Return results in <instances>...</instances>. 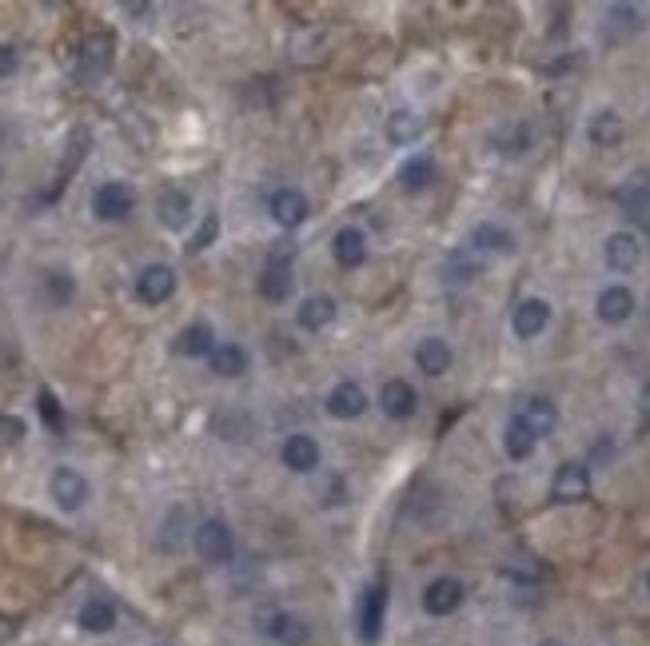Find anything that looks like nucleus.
Here are the masks:
<instances>
[{
  "label": "nucleus",
  "instance_id": "25",
  "mask_svg": "<svg viewBox=\"0 0 650 646\" xmlns=\"http://www.w3.org/2000/svg\"><path fill=\"white\" fill-rule=\"evenodd\" d=\"M208 363H212V371H216V375L236 379V375H244V371H248V351H244L240 343H216V347H212V355H208Z\"/></svg>",
  "mask_w": 650,
  "mask_h": 646
},
{
  "label": "nucleus",
  "instance_id": "8",
  "mask_svg": "<svg viewBox=\"0 0 650 646\" xmlns=\"http://www.w3.org/2000/svg\"><path fill=\"white\" fill-rule=\"evenodd\" d=\"M587 495H591V471H587V463H563L555 471L551 499L555 503H583Z\"/></svg>",
  "mask_w": 650,
  "mask_h": 646
},
{
  "label": "nucleus",
  "instance_id": "9",
  "mask_svg": "<svg viewBox=\"0 0 650 646\" xmlns=\"http://www.w3.org/2000/svg\"><path fill=\"white\" fill-rule=\"evenodd\" d=\"M383 619H387V583H371L363 595V611H359V635L363 643H379L383 639Z\"/></svg>",
  "mask_w": 650,
  "mask_h": 646
},
{
  "label": "nucleus",
  "instance_id": "5",
  "mask_svg": "<svg viewBox=\"0 0 650 646\" xmlns=\"http://www.w3.org/2000/svg\"><path fill=\"white\" fill-rule=\"evenodd\" d=\"M176 296V272L168 264H148L140 276H136V300L156 308V304H168Z\"/></svg>",
  "mask_w": 650,
  "mask_h": 646
},
{
  "label": "nucleus",
  "instance_id": "23",
  "mask_svg": "<svg viewBox=\"0 0 650 646\" xmlns=\"http://www.w3.org/2000/svg\"><path fill=\"white\" fill-rule=\"evenodd\" d=\"M635 316V296L627 292V288H607L603 296H599V320L611 323V327H619V323H627Z\"/></svg>",
  "mask_w": 650,
  "mask_h": 646
},
{
  "label": "nucleus",
  "instance_id": "19",
  "mask_svg": "<svg viewBox=\"0 0 650 646\" xmlns=\"http://www.w3.org/2000/svg\"><path fill=\"white\" fill-rule=\"evenodd\" d=\"M451 347H447V339H439V335H427L419 347H415V363H419V371L423 375H447L451 371Z\"/></svg>",
  "mask_w": 650,
  "mask_h": 646
},
{
  "label": "nucleus",
  "instance_id": "30",
  "mask_svg": "<svg viewBox=\"0 0 650 646\" xmlns=\"http://www.w3.org/2000/svg\"><path fill=\"white\" fill-rule=\"evenodd\" d=\"M535 443H539V439L531 435V427L515 415V419L507 423V431H503V447H507V455H511V459H531Z\"/></svg>",
  "mask_w": 650,
  "mask_h": 646
},
{
  "label": "nucleus",
  "instance_id": "20",
  "mask_svg": "<svg viewBox=\"0 0 650 646\" xmlns=\"http://www.w3.org/2000/svg\"><path fill=\"white\" fill-rule=\"evenodd\" d=\"M519 419L531 427V435H535V439H539V435H551V431L559 427V411H555V403H551L547 395L527 399V403H523V411H519Z\"/></svg>",
  "mask_w": 650,
  "mask_h": 646
},
{
  "label": "nucleus",
  "instance_id": "37",
  "mask_svg": "<svg viewBox=\"0 0 650 646\" xmlns=\"http://www.w3.org/2000/svg\"><path fill=\"white\" fill-rule=\"evenodd\" d=\"M16 72V52L8 44H0V76H12Z\"/></svg>",
  "mask_w": 650,
  "mask_h": 646
},
{
  "label": "nucleus",
  "instance_id": "4",
  "mask_svg": "<svg viewBox=\"0 0 650 646\" xmlns=\"http://www.w3.org/2000/svg\"><path fill=\"white\" fill-rule=\"evenodd\" d=\"M132 208H136V196H132V188H128V184H120V180L100 184V188H96V196H92V212H96L100 220H108V224L128 220V216H132Z\"/></svg>",
  "mask_w": 650,
  "mask_h": 646
},
{
  "label": "nucleus",
  "instance_id": "2",
  "mask_svg": "<svg viewBox=\"0 0 650 646\" xmlns=\"http://www.w3.org/2000/svg\"><path fill=\"white\" fill-rule=\"evenodd\" d=\"M292 256H296V248L292 244H284L280 252H272V260L264 264V272H260V296L268 300V304H284L288 296H292Z\"/></svg>",
  "mask_w": 650,
  "mask_h": 646
},
{
  "label": "nucleus",
  "instance_id": "3",
  "mask_svg": "<svg viewBox=\"0 0 650 646\" xmlns=\"http://www.w3.org/2000/svg\"><path fill=\"white\" fill-rule=\"evenodd\" d=\"M256 623H260V631H264L268 639H276V643H284V646H308V639H312V631H308L304 619H296V615H288V611H276V607L260 611Z\"/></svg>",
  "mask_w": 650,
  "mask_h": 646
},
{
  "label": "nucleus",
  "instance_id": "33",
  "mask_svg": "<svg viewBox=\"0 0 650 646\" xmlns=\"http://www.w3.org/2000/svg\"><path fill=\"white\" fill-rule=\"evenodd\" d=\"M619 200L631 208V216H647L650 212V188L647 184H631V188H623Z\"/></svg>",
  "mask_w": 650,
  "mask_h": 646
},
{
  "label": "nucleus",
  "instance_id": "18",
  "mask_svg": "<svg viewBox=\"0 0 650 646\" xmlns=\"http://www.w3.org/2000/svg\"><path fill=\"white\" fill-rule=\"evenodd\" d=\"M363 411H367V395H363L359 383H339V387H331V395H327V415H331V419H359Z\"/></svg>",
  "mask_w": 650,
  "mask_h": 646
},
{
  "label": "nucleus",
  "instance_id": "24",
  "mask_svg": "<svg viewBox=\"0 0 650 646\" xmlns=\"http://www.w3.org/2000/svg\"><path fill=\"white\" fill-rule=\"evenodd\" d=\"M471 252L507 256V252H515V236H511L507 228H499V224H479V228L471 232Z\"/></svg>",
  "mask_w": 650,
  "mask_h": 646
},
{
  "label": "nucleus",
  "instance_id": "40",
  "mask_svg": "<svg viewBox=\"0 0 650 646\" xmlns=\"http://www.w3.org/2000/svg\"><path fill=\"white\" fill-rule=\"evenodd\" d=\"M647 591H650V575H647Z\"/></svg>",
  "mask_w": 650,
  "mask_h": 646
},
{
  "label": "nucleus",
  "instance_id": "12",
  "mask_svg": "<svg viewBox=\"0 0 650 646\" xmlns=\"http://www.w3.org/2000/svg\"><path fill=\"white\" fill-rule=\"evenodd\" d=\"M112 64V36H88L80 44V64H76V76L80 80H96L104 76Z\"/></svg>",
  "mask_w": 650,
  "mask_h": 646
},
{
  "label": "nucleus",
  "instance_id": "14",
  "mask_svg": "<svg viewBox=\"0 0 650 646\" xmlns=\"http://www.w3.org/2000/svg\"><path fill=\"white\" fill-rule=\"evenodd\" d=\"M603 256H607V268H611V272H635L639 260H643V244H639V236H631V232H615V236L607 240Z\"/></svg>",
  "mask_w": 650,
  "mask_h": 646
},
{
  "label": "nucleus",
  "instance_id": "22",
  "mask_svg": "<svg viewBox=\"0 0 650 646\" xmlns=\"http://www.w3.org/2000/svg\"><path fill=\"white\" fill-rule=\"evenodd\" d=\"M212 347H216V331L208 323H192V327H184L176 335V355H188V359H200L204 355L208 359Z\"/></svg>",
  "mask_w": 650,
  "mask_h": 646
},
{
  "label": "nucleus",
  "instance_id": "34",
  "mask_svg": "<svg viewBox=\"0 0 650 646\" xmlns=\"http://www.w3.org/2000/svg\"><path fill=\"white\" fill-rule=\"evenodd\" d=\"M36 407H40V415H44V423H48L52 431H64V411H60V403H56L52 391H40V395H36Z\"/></svg>",
  "mask_w": 650,
  "mask_h": 646
},
{
  "label": "nucleus",
  "instance_id": "36",
  "mask_svg": "<svg viewBox=\"0 0 650 646\" xmlns=\"http://www.w3.org/2000/svg\"><path fill=\"white\" fill-rule=\"evenodd\" d=\"M24 435V423L20 419H0V443H16Z\"/></svg>",
  "mask_w": 650,
  "mask_h": 646
},
{
  "label": "nucleus",
  "instance_id": "27",
  "mask_svg": "<svg viewBox=\"0 0 650 646\" xmlns=\"http://www.w3.org/2000/svg\"><path fill=\"white\" fill-rule=\"evenodd\" d=\"M331 320H335V300L331 296H308L300 304V312H296V323L304 331H324Z\"/></svg>",
  "mask_w": 650,
  "mask_h": 646
},
{
  "label": "nucleus",
  "instance_id": "15",
  "mask_svg": "<svg viewBox=\"0 0 650 646\" xmlns=\"http://www.w3.org/2000/svg\"><path fill=\"white\" fill-rule=\"evenodd\" d=\"M156 216H160V224H164L168 232L188 228V220H192V196L180 192V188L160 192V200H156Z\"/></svg>",
  "mask_w": 650,
  "mask_h": 646
},
{
  "label": "nucleus",
  "instance_id": "10",
  "mask_svg": "<svg viewBox=\"0 0 650 646\" xmlns=\"http://www.w3.org/2000/svg\"><path fill=\"white\" fill-rule=\"evenodd\" d=\"M379 407L387 419H411L419 411V395L407 379H387L383 391H379Z\"/></svg>",
  "mask_w": 650,
  "mask_h": 646
},
{
  "label": "nucleus",
  "instance_id": "7",
  "mask_svg": "<svg viewBox=\"0 0 650 646\" xmlns=\"http://www.w3.org/2000/svg\"><path fill=\"white\" fill-rule=\"evenodd\" d=\"M280 459H284L288 471H296V475H312V471L320 467V443H316V435H308V431L288 435L284 447H280Z\"/></svg>",
  "mask_w": 650,
  "mask_h": 646
},
{
  "label": "nucleus",
  "instance_id": "13",
  "mask_svg": "<svg viewBox=\"0 0 650 646\" xmlns=\"http://www.w3.org/2000/svg\"><path fill=\"white\" fill-rule=\"evenodd\" d=\"M268 208H272V220L280 224V228H300L304 220H308V196L304 192H296V188H280L272 200H268Z\"/></svg>",
  "mask_w": 650,
  "mask_h": 646
},
{
  "label": "nucleus",
  "instance_id": "16",
  "mask_svg": "<svg viewBox=\"0 0 650 646\" xmlns=\"http://www.w3.org/2000/svg\"><path fill=\"white\" fill-rule=\"evenodd\" d=\"M331 256H335V264L339 268H363V260H367V236L359 232V228H339L335 232V240H331Z\"/></svg>",
  "mask_w": 650,
  "mask_h": 646
},
{
  "label": "nucleus",
  "instance_id": "31",
  "mask_svg": "<svg viewBox=\"0 0 650 646\" xmlns=\"http://www.w3.org/2000/svg\"><path fill=\"white\" fill-rule=\"evenodd\" d=\"M479 272H483V260H475V252H471V248H463V252H455V256L447 260V280H455V284L475 280Z\"/></svg>",
  "mask_w": 650,
  "mask_h": 646
},
{
  "label": "nucleus",
  "instance_id": "39",
  "mask_svg": "<svg viewBox=\"0 0 650 646\" xmlns=\"http://www.w3.org/2000/svg\"><path fill=\"white\" fill-rule=\"evenodd\" d=\"M539 646H559V643H539Z\"/></svg>",
  "mask_w": 650,
  "mask_h": 646
},
{
  "label": "nucleus",
  "instance_id": "11",
  "mask_svg": "<svg viewBox=\"0 0 650 646\" xmlns=\"http://www.w3.org/2000/svg\"><path fill=\"white\" fill-rule=\"evenodd\" d=\"M48 491H52V499H56L60 511H76V507H84V499H88V483H84V475L72 471V467H60V471L52 475Z\"/></svg>",
  "mask_w": 650,
  "mask_h": 646
},
{
  "label": "nucleus",
  "instance_id": "1",
  "mask_svg": "<svg viewBox=\"0 0 650 646\" xmlns=\"http://www.w3.org/2000/svg\"><path fill=\"white\" fill-rule=\"evenodd\" d=\"M196 555H200L204 563H212V567L232 563V555H236L232 527H228L224 519H204V523L196 527Z\"/></svg>",
  "mask_w": 650,
  "mask_h": 646
},
{
  "label": "nucleus",
  "instance_id": "21",
  "mask_svg": "<svg viewBox=\"0 0 650 646\" xmlns=\"http://www.w3.org/2000/svg\"><path fill=\"white\" fill-rule=\"evenodd\" d=\"M587 136H591V144H595V148H615V144L623 140V116H619L615 108L595 112V116H591V124H587Z\"/></svg>",
  "mask_w": 650,
  "mask_h": 646
},
{
  "label": "nucleus",
  "instance_id": "26",
  "mask_svg": "<svg viewBox=\"0 0 650 646\" xmlns=\"http://www.w3.org/2000/svg\"><path fill=\"white\" fill-rule=\"evenodd\" d=\"M76 623H80L88 635H104V631H112V627H116V607H112L108 599H92V603H84V607H80Z\"/></svg>",
  "mask_w": 650,
  "mask_h": 646
},
{
  "label": "nucleus",
  "instance_id": "32",
  "mask_svg": "<svg viewBox=\"0 0 650 646\" xmlns=\"http://www.w3.org/2000/svg\"><path fill=\"white\" fill-rule=\"evenodd\" d=\"M44 296L52 300V308H64V304L76 296L72 276H68V272H48V276H44Z\"/></svg>",
  "mask_w": 650,
  "mask_h": 646
},
{
  "label": "nucleus",
  "instance_id": "29",
  "mask_svg": "<svg viewBox=\"0 0 650 646\" xmlns=\"http://www.w3.org/2000/svg\"><path fill=\"white\" fill-rule=\"evenodd\" d=\"M419 136H423V120H419L415 112L399 108V112H391V116H387V140H391V144H399V148H403V144H415Z\"/></svg>",
  "mask_w": 650,
  "mask_h": 646
},
{
  "label": "nucleus",
  "instance_id": "38",
  "mask_svg": "<svg viewBox=\"0 0 650 646\" xmlns=\"http://www.w3.org/2000/svg\"><path fill=\"white\" fill-rule=\"evenodd\" d=\"M639 407H643V423L650 427V387L643 391V403H639Z\"/></svg>",
  "mask_w": 650,
  "mask_h": 646
},
{
  "label": "nucleus",
  "instance_id": "6",
  "mask_svg": "<svg viewBox=\"0 0 650 646\" xmlns=\"http://www.w3.org/2000/svg\"><path fill=\"white\" fill-rule=\"evenodd\" d=\"M463 599H467V587H463L459 579L443 575V579L427 583V591H423V611L435 615V619H447V615H455V611L463 607Z\"/></svg>",
  "mask_w": 650,
  "mask_h": 646
},
{
  "label": "nucleus",
  "instance_id": "35",
  "mask_svg": "<svg viewBox=\"0 0 650 646\" xmlns=\"http://www.w3.org/2000/svg\"><path fill=\"white\" fill-rule=\"evenodd\" d=\"M216 232H220V216L212 212V216H208V220L200 224V232L192 236V244H188V252H204V248H208V244L216 240Z\"/></svg>",
  "mask_w": 650,
  "mask_h": 646
},
{
  "label": "nucleus",
  "instance_id": "28",
  "mask_svg": "<svg viewBox=\"0 0 650 646\" xmlns=\"http://www.w3.org/2000/svg\"><path fill=\"white\" fill-rule=\"evenodd\" d=\"M431 180H435V160H431V156H411V160H403V168H399L403 192H423V188H431Z\"/></svg>",
  "mask_w": 650,
  "mask_h": 646
},
{
  "label": "nucleus",
  "instance_id": "17",
  "mask_svg": "<svg viewBox=\"0 0 650 646\" xmlns=\"http://www.w3.org/2000/svg\"><path fill=\"white\" fill-rule=\"evenodd\" d=\"M551 323V304L547 300H539V296H531V300H523L519 308H515V335L519 339H535V335H543V327Z\"/></svg>",
  "mask_w": 650,
  "mask_h": 646
}]
</instances>
